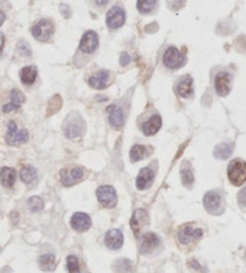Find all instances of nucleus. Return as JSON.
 I'll use <instances>...</instances> for the list:
<instances>
[{"label": "nucleus", "mask_w": 246, "mask_h": 273, "mask_svg": "<svg viewBox=\"0 0 246 273\" xmlns=\"http://www.w3.org/2000/svg\"><path fill=\"white\" fill-rule=\"evenodd\" d=\"M228 179L233 185H243L246 182V161L242 159H234L228 165Z\"/></svg>", "instance_id": "1"}, {"label": "nucleus", "mask_w": 246, "mask_h": 273, "mask_svg": "<svg viewBox=\"0 0 246 273\" xmlns=\"http://www.w3.org/2000/svg\"><path fill=\"white\" fill-rule=\"evenodd\" d=\"M83 128H85V124H83L82 118L80 117V115L75 112L69 115L64 121V124H63L64 135L68 138L79 137L83 132Z\"/></svg>", "instance_id": "2"}, {"label": "nucleus", "mask_w": 246, "mask_h": 273, "mask_svg": "<svg viewBox=\"0 0 246 273\" xmlns=\"http://www.w3.org/2000/svg\"><path fill=\"white\" fill-rule=\"evenodd\" d=\"M28 132L27 130L17 129V126L14 122H10L7 126V134L5 136V140L11 146H19V144L24 143L28 141Z\"/></svg>", "instance_id": "3"}, {"label": "nucleus", "mask_w": 246, "mask_h": 273, "mask_svg": "<svg viewBox=\"0 0 246 273\" xmlns=\"http://www.w3.org/2000/svg\"><path fill=\"white\" fill-rule=\"evenodd\" d=\"M53 23L48 21V19H41V21L37 22L33 27V29H31V33H33L34 37H35L37 41L41 42L48 41L52 34H53Z\"/></svg>", "instance_id": "4"}, {"label": "nucleus", "mask_w": 246, "mask_h": 273, "mask_svg": "<svg viewBox=\"0 0 246 273\" xmlns=\"http://www.w3.org/2000/svg\"><path fill=\"white\" fill-rule=\"evenodd\" d=\"M186 62V58L184 57V54L180 53L178 48L170 47L168 48L163 56V63L167 68L169 69H179L184 65Z\"/></svg>", "instance_id": "5"}, {"label": "nucleus", "mask_w": 246, "mask_h": 273, "mask_svg": "<svg viewBox=\"0 0 246 273\" xmlns=\"http://www.w3.org/2000/svg\"><path fill=\"white\" fill-rule=\"evenodd\" d=\"M97 197L104 207L111 208L114 207L117 202V195H116V190L111 185H101L97 189Z\"/></svg>", "instance_id": "6"}, {"label": "nucleus", "mask_w": 246, "mask_h": 273, "mask_svg": "<svg viewBox=\"0 0 246 273\" xmlns=\"http://www.w3.org/2000/svg\"><path fill=\"white\" fill-rule=\"evenodd\" d=\"M126 21V12L122 7L114 6L106 13V24L110 29H117L122 27Z\"/></svg>", "instance_id": "7"}, {"label": "nucleus", "mask_w": 246, "mask_h": 273, "mask_svg": "<svg viewBox=\"0 0 246 273\" xmlns=\"http://www.w3.org/2000/svg\"><path fill=\"white\" fill-rule=\"evenodd\" d=\"M147 224H149V214H147V212L143 210V208L135 210L132 216V219H130V228H132L135 236L138 237L144 226H146Z\"/></svg>", "instance_id": "8"}, {"label": "nucleus", "mask_w": 246, "mask_h": 273, "mask_svg": "<svg viewBox=\"0 0 246 273\" xmlns=\"http://www.w3.org/2000/svg\"><path fill=\"white\" fill-rule=\"evenodd\" d=\"M83 176V170L81 167H70L63 168L60 171V179H62L63 185L65 187H71L75 183L79 182Z\"/></svg>", "instance_id": "9"}, {"label": "nucleus", "mask_w": 246, "mask_h": 273, "mask_svg": "<svg viewBox=\"0 0 246 273\" xmlns=\"http://www.w3.org/2000/svg\"><path fill=\"white\" fill-rule=\"evenodd\" d=\"M99 45V39H98L97 33L89 30L83 34L82 39L80 42V49L86 54H92L97 49Z\"/></svg>", "instance_id": "10"}, {"label": "nucleus", "mask_w": 246, "mask_h": 273, "mask_svg": "<svg viewBox=\"0 0 246 273\" xmlns=\"http://www.w3.org/2000/svg\"><path fill=\"white\" fill-rule=\"evenodd\" d=\"M222 205V197L216 191H208L204 196V207L211 214H219Z\"/></svg>", "instance_id": "11"}, {"label": "nucleus", "mask_w": 246, "mask_h": 273, "mask_svg": "<svg viewBox=\"0 0 246 273\" xmlns=\"http://www.w3.org/2000/svg\"><path fill=\"white\" fill-rule=\"evenodd\" d=\"M202 236H203L202 229L192 228V226L190 225H186L184 226V228H181L178 234L179 242L182 243V245H188L190 242L198 240V238H201Z\"/></svg>", "instance_id": "12"}, {"label": "nucleus", "mask_w": 246, "mask_h": 273, "mask_svg": "<svg viewBox=\"0 0 246 273\" xmlns=\"http://www.w3.org/2000/svg\"><path fill=\"white\" fill-rule=\"evenodd\" d=\"M70 224L74 230L83 232V231H87L89 228H91L92 220L88 214L82 213V212H77V213H75L74 216L71 217Z\"/></svg>", "instance_id": "13"}, {"label": "nucleus", "mask_w": 246, "mask_h": 273, "mask_svg": "<svg viewBox=\"0 0 246 273\" xmlns=\"http://www.w3.org/2000/svg\"><path fill=\"white\" fill-rule=\"evenodd\" d=\"M161 245V240L156 234L153 232H147L143 236L140 245V252L141 254H149L155 251L156 248H158V246Z\"/></svg>", "instance_id": "14"}, {"label": "nucleus", "mask_w": 246, "mask_h": 273, "mask_svg": "<svg viewBox=\"0 0 246 273\" xmlns=\"http://www.w3.org/2000/svg\"><path fill=\"white\" fill-rule=\"evenodd\" d=\"M215 88L217 94L226 97L231 91V76L228 72H220L215 77Z\"/></svg>", "instance_id": "15"}, {"label": "nucleus", "mask_w": 246, "mask_h": 273, "mask_svg": "<svg viewBox=\"0 0 246 273\" xmlns=\"http://www.w3.org/2000/svg\"><path fill=\"white\" fill-rule=\"evenodd\" d=\"M25 97L23 95V93L18 89H13L10 94V103L6 104L4 107H2V112L10 113L13 111H17V110L21 107V105L24 103Z\"/></svg>", "instance_id": "16"}, {"label": "nucleus", "mask_w": 246, "mask_h": 273, "mask_svg": "<svg viewBox=\"0 0 246 273\" xmlns=\"http://www.w3.org/2000/svg\"><path fill=\"white\" fill-rule=\"evenodd\" d=\"M105 245L109 249L117 251L123 246V235L117 229H112L105 235Z\"/></svg>", "instance_id": "17"}, {"label": "nucleus", "mask_w": 246, "mask_h": 273, "mask_svg": "<svg viewBox=\"0 0 246 273\" xmlns=\"http://www.w3.org/2000/svg\"><path fill=\"white\" fill-rule=\"evenodd\" d=\"M176 93L181 98H191L193 94V78L191 76H184L176 84Z\"/></svg>", "instance_id": "18"}, {"label": "nucleus", "mask_w": 246, "mask_h": 273, "mask_svg": "<svg viewBox=\"0 0 246 273\" xmlns=\"http://www.w3.org/2000/svg\"><path fill=\"white\" fill-rule=\"evenodd\" d=\"M153 181V172L151 168L144 167L143 170L139 172L137 177V188L139 190H145L151 185Z\"/></svg>", "instance_id": "19"}, {"label": "nucleus", "mask_w": 246, "mask_h": 273, "mask_svg": "<svg viewBox=\"0 0 246 273\" xmlns=\"http://www.w3.org/2000/svg\"><path fill=\"white\" fill-rule=\"evenodd\" d=\"M110 72L108 70H100L99 72L93 75L91 78H89V84L91 87H93L95 89H103L105 88L106 84H108Z\"/></svg>", "instance_id": "20"}, {"label": "nucleus", "mask_w": 246, "mask_h": 273, "mask_svg": "<svg viewBox=\"0 0 246 273\" xmlns=\"http://www.w3.org/2000/svg\"><path fill=\"white\" fill-rule=\"evenodd\" d=\"M161 127H162V118L159 117L158 115H156V116H152V117L144 124L143 132L146 136H151V135H155V134L161 129Z\"/></svg>", "instance_id": "21"}, {"label": "nucleus", "mask_w": 246, "mask_h": 273, "mask_svg": "<svg viewBox=\"0 0 246 273\" xmlns=\"http://www.w3.org/2000/svg\"><path fill=\"white\" fill-rule=\"evenodd\" d=\"M14 181H16V171L11 167H2L0 170V183L5 188L13 187Z\"/></svg>", "instance_id": "22"}, {"label": "nucleus", "mask_w": 246, "mask_h": 273, "mask_svg": "<svg viewBox=\"0 0 246 273\" xmlns=\"http://www.w3.org/2000/svg\"><path fill=\"white\" fill-rule=\"evenodd\" d=\"M108 111H110L109 115V121L111 126H114L116 128H120L123 124L124 121V116H123V111L117 106H110L108 109Z\"/></svg>", "instance_id": "23"}, {"label": "nucleus", "mask_w": 246, "mask_h": 273, "mask_svg": "<svg viewBox=\"0 0 246 273\" xmlns=\"http://www.w3.org/2000/svg\"><path fill=\"white\" fill-rule=\"evenodd\" d=\"M19 75H21L22 82L30 86V84L35 82L37 76V69L35 66H25V68H23L21 72H19Z\"/></svg>", "instance_id": "24"}, {"label": "nucleus", "mask_w": 246, "mask_h": 273, "mask_svg": "<svg viewBox=\"0 0 246 273\" xmlns=\"http://www.w3.org/2000/svg\"><path fill=\"white\" fill-rule=\"evenodd\" d=\"M232 153H233V143H220L215 147V150H214V154H215L216 158L222 159V160H226L231 156Z\"/></svg>", "instance_id": "25"}, {"label": "nucleus", "mask_w": 246, "mask_h": 273, "mask_svg": "<svg viewBox=\"0 0 246 273\" xmlns=\"http://www.w3.org/2000/svg\"><path fill=\"white\" fill-rule=\"evenodd\" d=\"M39 266L42 271L51 272L56 269V257L53 254L41 255L39 259Z\"/></svg>", "instance_id": "26"}, {"label": "nucleus", "mask_w": 246, "mask_h": 273, "mask_svg": "<svg viewBox=\"0 0 246 273\" xmlns=\"http://www.w3.org/2000/svg\"><path fill=\"white\" fill-rule=\"evenodd\" d=\"M19 177H21V179L25 184H31V183L36 181L37 172L33 166L28 165V166L22 167L21 172H19Z\"/></svg>", "instance_id": "27"}, {"label": "nucleus", "mask_w": 246, "mask_h": 273, "mask_svg": "<svg viewBox=\"0 0 246 273\" xmlns=\"http://www.w3.org/2000/svg\"><path fill=\"white\" fill-rule=\"evenodd\" d=\"M62 103H63L62 98H60L59 95H54V97L50 100V103H48L47 113H46V116H47V117H50V116L53 115L54 112L59 111L60 107H62Z\"/></svg>", "instance_id": "28"}, {"label": "nucleus", "mask_w": 246, "mask_h": 273, "mask_svg": "<svg viewBox=\"0 0 246 273\" xmlns=\"http://www.w3.org/2000/svg\"><path fill=\"white\" fill-rule=\"evenodd\" d=\"M133 265L129 260L121 259L116 261L115 264V271L116 273H132Z\"/></svg>", "instance_id": "29"}, {"label": "nucleus", "mask_w": 246, "mask_h": 273, "mask_svg": "<svg viewBox=\"0 0 246 273\" xmlns=\"http://www.w3.org/2000/svg\"><path fill=\"white\" fill-rule=\"evenodd\" d=\"M28 207H29V210H30L31 212H34V213L42 211L43 201L41 200V197L31 196L30 199L28 200Z\"/></svg>", "instance_id": "30"}, {"label": "nucleus", "mask_w": 246, "mask_h": 273, "mask_svg": "<svg viewBox=\"0 0 246 273\" xmlns=\"http://www.w3.org/2000/svg\"><path fill=\"white\" fill-rule=\"evenodd\" d=\"M66 267H68L69 273H80L81 272L79 260H77V258L74 257V255H69V257L66 258Z\"/></svg>", "instance_id": "31"}, {"label": "nucleus", "mask_w": 246, "mask_h": 273, "mask_svg": "<svg viewBox=\"0 0 246 273\" xmlns=\"http://www.w3.org/2000/svg\"><path fill=\"white\" fill-rule=\"evenodd\" d=\"M145 155V147L140 146V144H135L130 149V159L132 161H139L140 159H143Z\"/></svg>", "instance_id": "32"}, {"label": "nucleus", "mask_w": 246, "mask_h": 273, "mask_svg": "<svg viewBox=\"0 0 246 273\" xmlns=\"http://www.w3.org/2000/svg\"><path fill=\"white\" fill-rule=\"evenodd\" d=\"M157 4V1H155V0H149V1H145V0H139V1L137 2L138 5V10L140 11L141 13H147L150 12V11H152V8L155 7V5Z\"/></svg>", "instance_id": "33"}, {"label": "nucleus", "mask_w": 246, "mask_h": 273, "mask_svg": "<svg viewBox=\"0 0 246 273\" xmlns=\"http://www.w3.org/2000/svg\"><path fill=\"white\" fill-rule=\"evenodd\" d=\"M181 179L182 184L185 187H191L193 184V181H195V177H193L192 171L188 170V168H185V170L181 171Z\"/></svg>", "instance_id": "34"}, {"label": "nucleus", "mask_w": 246, "mask_h": 273, "mask_svg": "<svg viewBox=\"0 0 246 273\" xmlns=\"http://www.w3.org/2000/svg\"><path fill=\"white\" fill-rule=\"evenodd\" d=\"M17 51H18V53L21 54V56H24V57H30L31 54L30 48H29L28 43L25 42H19L18 46H17Z\"/></svg>", "instance_id": "35"}, {"label": "nucleus", "mask_w": 246, "mask_h": 273, "mask_svg": "<svg viewBox=\"0 0 246 273\" xmlns=\"http://www.w3.org/2000/svg\"><path fill=\"white\" fill-rule=\"evenodd\" d=\"M238 202L243 208H246V187L238 194Z\"/></svg>", "instance_id": "36"}, {"label": "nucleus", "mask_w": 246, "mask_h": 273, "mask_svg": "<svg viewBox=\"0 0 246 273\" xmlns=\"http://www.w3.org/2000/svg\"><path fill=\"white\" fill-rule=\"evenodd\" d=\"M130 62V57L127 53H122V56H121L120 63L121 65H127V64H129Z\"/></svg>", "instance_id": "37"}, {"label": "nucleus", "mask_w": 246, "mask_h": 273, "mask_svg": "<svg viewBox=\"0 0 246 273\" xmlns=\"http://www.w3.org/2000/svg\"><path fill=\"white\" fill-rule=\"evenodd\" d=\"M4 42H5L4 34H1V33H0V54H1L2 49H4Z\"/></svg>", "instance_id": "38"}, {"label": "nucleus", "mask_w": 246, "mask_h": 273, "mask_svg": "<svg viewBox=\"0 0 246 273\" xmlns=\"http://www.w3.org/2000/svg\"><path fill=\"white\" fill-rule=\"evenodd\" d=\"M190 266H191V267H193V269L198 270V271H201V270H202V266H201V265H199V264H198V263H197V261H195V260H193V261H191Z\"/></svg>", "instance_id": "39"}, {"label": "nucleus", "mask_w": 246, "mask_h": 273, "mask_svg": "<svg viewBox=\"0 0 246 273\" xmlns=\"http://www.w3.org/2000/svg\"><path fill=\"white\" fill-rule=\"evenodd\" d=\"M11 216L14 217V218H13V224H17V222H18V213H16V212H13V213L11 214Z\"/></svg>", "instance_id": "40"}, {"label": "nucleus", "mask_w": 246, "mask_h": 273, "mask_svg": "<svg viewBox=\"0 0 246 273\" xmlns=\"http://www.w3.org/2000/svg\"><path fill=\"white\" fill-rule=\"evenodd\" d=\"M4 21H5V14H4V12H1V11H0V27H1V24L4 23Z\"/></svg>", "instance_id": "41"}]
</instances>
